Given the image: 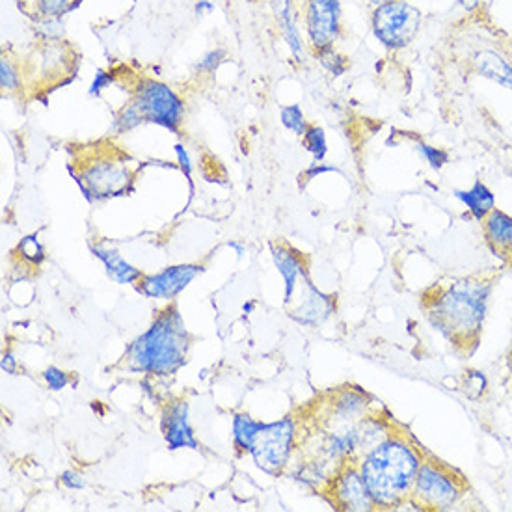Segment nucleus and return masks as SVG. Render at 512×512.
Listing matches in <instances>:
<instances>
[{
  "label": "nucleus",
  "instance_id": "1",
  "mask_svg": "<svg viewBox=\"0 0 512 512\" xmlns=\"http://www.w3.org/2000/svg\"><path fill=\"white\" fill-rule=\"evenodd\" d=\"M494 283L496 274H475L438 285L431 297L425 298L432 326L457 351L472 354L477 349Z\"/></svg>",
  "mask_w": 512,
  "mask_h": 512
},
{
  "label": "nucleus",
  "instance_id": "2",
  "mask_svg": "<svg viewBox=\"0 0 512 512\" xmlns=\"http://www.w3.org/2000/svg\"><path fill=\"white\" fill-rule=\"evenodd\" d=\"M423 457L410 440L393 434L358 462L375 509H395L410 499Z\"/></svg>",
  "mask_w": 512,
  "mask_h": 512
},
{
  "label": "nucleus",
  "instance_id": "3",
  "mask_svg": "<svg viewBox=\"0 0 512 512\" xmlns=\"http://www.w3.org/2000/svg\"><path fill=\"white\" fill-rule=\"evenodd\" d=\"M189 341L181 313L170 306L129 345L125 358L127 364L140 373L172 375L185 364Z\"/></svg>",
  "mask_w": 512,
  "mask_h": 512
},
{
  "label": "nucleus",
  "instance_id": "4",
  "mask_svg": "<svg viewBox=\"0 0 512 512\" xmlns=\"http://www.w3.org/2000/svg\"><path fill=\"white\" fill-rule=\"evenodd\" d=\"M270 250L274 265L285 282L287 315L306 326L324 323L334 313L336 306L332 298L313 285L302 256L282 244H270Z\"/></svg>",
  "mask_w": 512,
  "mask_h": 512
},
{
  "label": "nucleus",
  "instance_id": "5",
  "mask_svg": "<svg viewBox=\"0 0 512 512\" xmlns=\"http://www.w3.org/2000/svg\"><path fill=\"white\" fill-rule=\"evenodd\" d=\"M466 492L468 483L460 473L440 460H423L408 501H412L418 511H449Z\"/></svg>",
  "mask_w": 512,
  "mask_h": 512
},
{
  "label": "nucleus",
  "instance_id": "6",
  "mask_svg": "<svg viewBox=\"0 0 512 512\" xmlns=\"http://www.w3.org/2000/svg\"><path fill=\"white\" fill-rule=\"evenodd\" d=\"M423 15L408 0H391L375 8L371 17L373 34L386 49L399 51L416 40Z\"/></svg>",
  "mask_w": 512,
  "mask_h": 512
},
{
  "label": "nucleus",
  "instance_id": "7",
  "mask_svg": "<svg viewBox=\"0 0 512 512\" xmlns=\"http://www.w3.org/2000/svg\"><path fill=\"white\" fill-rule=\"evenodd\" d=\"M79 185L86 196L103 200L110 196H122L133 183V174L120 155H97L79 164Z\"/></svg>",
  "mask_w": 512,
  "mask_h": 512
},
{
  "label": "nucleus",
  "instance_id": "8",
  "mask_svg": "<svg viewBox=\"0 0 512 512\" xmlns=\"http://www.w3.org/2000/svg\"><path fill=\"white\" fill-rule=\"evenodd\" d=\"M295 438L297 423L289 416L276 423H261L248 453L254 457V462L263 472L276 475L282 472L291 459Z\"/></svg>",
  "mask_w": 512,
  "mask_h": 512
},
{
  "label": "nucleus",
  "instance_id": "9",
  "mask_svg": "<svg viewBox=\"0 0 512 512\" xmlns=\"http://www.w3.org/2000/svg\"><path fill=\"white\" fill-rule=\"evenodd\" d=\"M135 103L144 122L157 123L177 133L185 116V103L166 84L153 79H140L136 82Z\"/></svg>",
  "mask_w": 512,
  "mask_h": 512
},
{
  "label": "nucleus",
  "instance_id": "10",
  "mask_svg": "<svg viewBox=\"0 0 512 512\" xmlns=\"http://www.w3.org/2000/svg\"><path fill=\"white\" fill-rule=\"evenodd\" d=\"M306 32L315 51L334 47L341 36L339 0H306Z\"/></svg>",
  "mask_w": 512,
  "mask_h": 512
},
{
  "label": "nucleus",
  "instance_id": "11",
  "mask_svg": "<svg viewBox=\"0 0 512 512\" xmlns=\"http://www.w3.org/2000/svg\"><path fill=\"white\" fill-rule=\"evenodd\" d=\"M332 501L341 511H373L375 503L364 483L358 462H347L332 481Z\"/></svg>",
  "mask_w": 512,
  "mask_h": 512
},
{
  "label": "nucleus",
  "instance_id": "12",
  "mask_svg": "<svg viewBox=\"0 0 512 512\" xmlns=\"http://www.w3.org/2000/svg\"><path fill=\"white\" fill-rule=\"evenodd\" d=\"M200 265H177L170 269L162 270L159 274L142 276L138 280V291L148 298H166L172 300L179 293H183L189 283L202 272Z\"/></svg>",
  "mask_w": 512,
  "mask_h": 512
},
{
  "label": "nucleus",
  "instance_id": "13",
  "mask_svg": "<svg viewBox=\"0 0 512 512\" xmlns=\"http://www.w3.org/2000/svg\"><path fill=\"white\" fill-rule=\"evenodd\" d=\"M162 432H164L166 444L172 451L183 449V447L198 449V440L190 427L187 401H176L166 406L162 414Z\"/></svg>",
  "mask_w": 512,
  "mask_h": 512
},
{
  "label": "nucleus",
  "instance_id": "14",
  "mask_svg": "<svg viewBox=\"0 0 512 512\" xmlns=\"http://www.w3.org/2000/svg\"><path fill=\"white\" fill-rule=\"evenodd\" d=\"M483 233L492 254L507 263L512 256V216L494 209L483 220Z\"/></svg>",
  "mask_w": 512,
  "mask_h": 512
},
{
  "label": "nucleus",
  "instance_id": "15",
  "mask_svg": "<svg viewBox=\"0 0 512 512\" xmlns=\"http://www.w3.org/2000/svg\"><path fill=\"white\" fill-rule=\"evenodd\" d=\"M272 10L278 17V23L282 28L283 40L287 43L289 51L297 62H304V41L300 36V30L295 21L293 12V0H272Z\"/></svg>",
  "mask_w": 512,
  "mask_h": 512
},
{
  "label": "nucleus",
  "instance_id": "16",
  "mask_svg": "<svg viewBox=\"0 0 512 512\" xmlns=\"http://www.w3.org/2000/svg\"><path fill=\"white\" fill-rule=\"evenodd\" d=\"M473 69L479 77L498 82L512 92V66L496 51H479L475 54Z\"/></svg>",
  "mask_w": 512,
  "mask_h": 512
},
{
  "label": "nucleus",
  "instance_id": "17",
  "mask_svg": "<svg viewBox=\"0 0 512 512\" xmlns=\"http://www.w3.org/2000/svg\"><path fill=\"white\" fill-rule=\"evenodd\" d=\"M455 196H457V200L468 207L470 215L477 222H483L486 216L496 209V196L483 181H475L472 189L455 190Z\"/></svg>",
  "mask_w": 512,
  "mask_h": 512
},
{
  "label": "nucleus",
  "instance_id": "18",
  "mask_svg": "<svg viewBox=\"0 0 512 512\" xmlns=\"http://www.w3.org/2000/svg\"><path fill=\"white\" fill-rule=\"evenodd\" d=\"M92 252L99 257L107 269L108 276L114 282L125 285V283H135L144 276L140 270L135 269L133 265H129L116 250H107L101 246H92Z\"/></svg>",
  "mask_w": 512,
  "mask_h": 512
},
{
  "label": "nucleus",
  "instance_id": "19",
  "mask_svg": "<svg viewBox=\"0 0 512 512\" xmlns=\"http://www.w3.org/2000/svg\"><path fill=\"white\" fill-rule=\"evenodd\" d=\"M261 423L254 421L246 414H237L233 419V438H235V445L241 451H250V445L256 438L257 431H259Z\"/></svg>",
  "mask_w": 512,
  "mask_h": 512
},
{
  "label": "nucleus",
  "instance_id": "20",
  "mask_svg": "<svg viewBox=\"0 0 512 512\" xmlns=\"http://www.w3.org/2000/svg\"><path fill=\"white\" fill-rule=\"evenodd\" d=\"M0 84L4 92H17L23 84V75L19 71V66L10 56H2L0 60Z\"/></svg>",
  "mask_w": 512,
  "mask_h": 512
},
{
  "label": "nucleus",
  "instance_id": "21",
  "mask_svg": "<svg viewBox=\"0 0 512 512\" xmlns=\"http://www.w3.org/2000/svg\"><path fill=\"white\" fill-rule=\"evenodd\" d=\"M79 4L81 0H36L38 14L43 19H62V15L68 14Z\"/></svg>",
  "mask_w": 512,
  "mask_h": 512
},
{
  "label": "nucleus",
  "instance_id": "22",
  "mask_svg": "<svg viewBox=\"0 0 512 512\" xmlns=\"http://www.w3.org/2000/svg\"><path fill=\"white\" fill-rule=\"evenodd\" d=\"M319 62L323 64V68L332 73L334 77H341L347 69H349V58L343 56V54L336 51L334 47H328V49H321V51H315Z\"/></svg>",
  "mask_w": 512,
  "mask_h": 512
},
{
  "label": "nucleus",
  "instance_id": "23",
  "mask_svg": "<svg viewBox=\"0 0 512 512\" xmlns=\"http://www.w3.org/2000/svg\"><path fill=\"white\" fill-rule=\"evenodd\" d=\"M302 140H304V148L310 151L315 162L323 161L324 157H326V151H328L326 135H324L323 129L310 125V129L306 131V135L302 136Z\"/></svg>",
  "mask_w": 512,
  "mask_h": 512
},
{
  "label": "nucleus",
  "instance_id": "24",
  "mask_svg": "<svg viewBox=\"0 0 512 512\" xmlns=\"http://www.w3.org/2000/svg\"><path fill=\"white\" fill-rule=\"evenodd\" d=\"M140 123H144V118H142V114H140V110H138L135 103L131 101L129 105H125V107L116 114V120H114V131H118V133H127V131H131V129L138 127Z\"/></svg>",
  "mask_w": 512,
  "mask_h": 512
},
{
  "label": "nucleus",
  "instance_id": "25",
  "mask_svg": "<svg viewBox=\"0 0 512 512\" xmlns=\"http://www.w3.org/2000/svg\"><path fill=\"white\" fill-rule=\"evenodd\" d=\"M282 123L289 131H293L298 136L306 135V131L310 129V125L306 122V116L298 105L282 108Z\"/></svg>",
  "mask_w": 512,
  "mask_h": 512
},
{
  "label": "nucleus",
  "instance_id": "26",
  "mask_svg": "<svg viewBox=\"0 0 512 512\" xmlns=\"http://www.w3.org/2000/svg\"><path fill=\"white\" fill-rule=\"evenodd\" d=\"M464 395L472 401H477L483 397L486 391V377L479 371H468L466 378H464Z\"/></svg>",
  "mask_w": 512,
  "mask_h": 512
},
{
  "label": "nucleus",
  "instance_id": "27",
  "mask_svg": "<svg viewBox=\"0 0 512 512\" xmlns=\"http://www.w3.org/2000/svg\"><path fill=\"white\" fill-rule=\"evenodd\" d=\"M416 149H418L419 155L431 164L432 170H442L445 164L449 162V153L445 149L434 148V146H429L425 142H419Z\"/></svg>",
  "mask_w": 512,
  "mask_h": 512
},
{
  "label": "nucleus",
  "instance_id": "28",
  "mask_svg": "<svg viewBox=\"0 0 512 512\" xmlns=\"http://www.w3.org/2000/svg\"><path fill=\"white\" fill-rule=\"evenodd\" d=\"M19 252L21 256L25 257L27 261H30L32 265H40L41 261L45 259V252H43V246L36 235H30L25 237L21 244H19Z\"/></svg>",
  "mask_w": 512,
  "mask_h": 512
},
{
  "label": "nucleus",
  "instance_id": "29",
  "mask_svg": "<svg viewBox=\"0 0 512 512\" xmlns=\"http://www.w3.org/2000/svg\"><path fill=\"white\" fill-rule=\"evenodd\" d=\"M43 378H45V382H47V386L54 391L64 390L66 386H68L69 377L64 373V371H60L58 367H49V369H45V373H43Z\"/></svg>",
  "mask_w": 512,
  "mask_h": 512
},
{
  "label": "nucleus",
  "instance_id": "30",
  "mask_svg": "<svg viewBox=\"0 0 512 512\" xmlns=\"http://www.w3.org/2000/svg\"><path fill=\"white\" fill-rule=\"evenodd\" d=\"M224 56H226V53L220 51V49L218 51H211V53L203 56L196 68H198V71H203V73H211V71H215L218 68V64L224 60Z\"/></svg>",
  "mask_w": 512,
  "mask_h": 512
},
{
  "label": "nucleus",
  "instance_id": "31",
  "mask_svg": "<svg viewBox=\"0 0 512 512\" xmlns=\"http://www.w3.org/2000/svg\"><path fill=\"white\" fill-rule=\"evenodd\" d=\"M114 81V77H112V73H105V71H99L97 75H95L94 84H92V88H90V94L99 95L107 86H110Z\"/></svg>",
  "mask_w": 512,
  "mask_h": 512
},
{
  "label": "nucleus",
  "instance_id": "32",
  "mask_svg": "<svg viewBox=\"0 0 512 512\" xmlns=\"http://www.w3.org/2000/svg\"><path fill=\"white\" fill-rule=\"evenodd\" d=\"M176 153L177 159H179V164H181V170L185 172V176L189 179L190 190H192V179H190V177H192V164H190L189 155H187L185 148H183V146H179V144L176 146Z\"/></svg>",
  "mask_w": 512,
  "mask_h": 512
},
{
  "label": "nucleus",
  "instance_id": "33",
  "mask_svg": "<svg viewBox=\"0 0 512 512\" xmlns=\"http://www.w3.org/2000/svg\"><path fill=\"white\" fill-rule=\"evenodd\" d=\"M62 483L69 490H81L82 486H84V479H82L81 473L66 472L62 473Z\"/></svg>",
  "mask_w": 512,
  "mask_h": 512
},
{
  "label": "nucleus",
  "instance_id": "34",
  "mask_svg": "<svg viewBox=\"0 0 512 512\" xmlns=\"http://www.w3.org/2000/svg\"><path fill=\"white\" fill-rule=\"evenodd\" d=\"M326 172H337V170L336 168H334V166H323V164H313L310 170L306 172V179L310 181V179H313V177L319 176V174H326Z\"/></svg>",
  "mask_w": 512,
  "mask_h": 512
},
{
  "label": "nucleus",
  "instance_id": "35",
  "mask_svg": "<svg viewBox=\"0 0 512 512\" xmlns=\"http://www.w3.org/2000/svg\"><path fill=\"white\" fill-rule=\"evenodd\" d=\"M2 371L10 373V375H15L17 365H15V358L12 356V352H8V354L2 356Z\"/></svg>",
  "mask_w": 512,
  "mask_h": 512
},
{
  "label": "nucleus",
  "instance_id": "36",
  "mask_svg": "<svg viewBox=\"0 0 512 512\" xmlns=\"http://www.w3.org/2000/svg\"><path fill=\"white\" fill-rule=\"evenodd\" d=\"M459 6L464 10V12H468V14H472L475 10H479V6H481V0H459Z\"/></svg>",
  "mask_w": 512,
  "mask_h": 512
},
{
  "label": "nucleus",
  "instance_id": "37",
  "mask_svg": "<svg viewBox=\"0 0 512 512\" xmlns=\"http://www.w3.org/2000/svg\"><path fill=\"white\" fill-rule=\"evenodd\" d=\"M211 10H213V6H211L209 2H205V0L196 6V12L200 15L207 14V12H211Z\"/></svg>",
  "mask_w": 512,
  "mask_h": 512
},
{
  "label": "nucleus",
  "instance_id": "38",
  "mask_svg": "<svg viewBox=\"0 0 512 512\" xmlns=\"http://www.w3.org/2000/svg\"><path fill=\"white\" fill-rule=\"evenodd\" d=\"M369 4H373L375 8H378V6H382V4H388V2H391V0H367Z\"/></svg>",
  "mask_w": 512,
  "mask_h": 512
},
{
  "label": "nucleus",
  "instance_id": "39",
  "mask_svg": "<svg viewBox=\"0 0 512 512\" xmlns=\"http://www.w3.org/2000/svg\"><path fill=\"white\" fill-rule=\"evenodd\" d=\"M507 265H509V267H511V269H512V256H511V259H509V261H507Z\"/></svg>",
  "mask_w": 512,
  "mask_h": 512
},
{
  "label": "nucleus",
  "instance_id": "40",
  "mask_svg": "<svg viewBox=\"0 0 512 512\" xmlns=\"http://www.w3.org/2000/svg\"><path fill=\"white\" fill-rule=\"evenodd\" d=\"M511 367H512V351H511Z\"/></svg>",
  "mask_w": 512,
  "mask_h": 512
}]
</instances>
